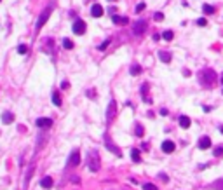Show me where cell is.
Here are the masks:
<instances>
[{
    "instance_id": "1",
    "label": "cell",
    "mask_w": 223,
    "mask_h": 190,
    "mask_svg": "<svg viewBox=\"0 0 223 190\" xmlns=\"http://www.w3.org/2000/svg\"><path fill=\"white\" fill-rule=\"evenodd\" d=\"M87 168L89 171L92 173H96L98 169H99V155H98V150H89V155H87Z\"/></svg>"
},
{
    "instance_id": "2",
    "label": "cell",
    "mask_w": 223,
    "mask_h": 190,
    "mask_svg": "<svg viewBox=\"0 0 223 190\" xmlns=\"http://www.w3.org/2000/svg\"><path fill=\"white\" fill-rule=\"evenodd\" d=\"M51 12H52V5H47V7L44 9V12L40 14V18H38V21H37V25H35V28L40 30L45 23H47V18L51 16Z\"/></svg>"
},
{
    "instance_id": "3",
    "label": "cell",
    "mask_w": 223,
    "mask_h": 190,
    "mask_svg": "<svg viewBox=\"0 0 223 190\" xmlns=\"http://www.w3.org/2000/svg\"><path fill=\"white\" fill-rule=\"evenodd\" d=\"M85 23L82 21V19H75L73 21V26H72V32L75 33V35H82V33H85Z\"/></svg>"
},
{
    "instance_id": "4",
    "label": "cell",
    "mask_w": 223,
    "mask_h": 190,
    "mask_svg": "<svg viewBox=\"0 0 223 190\" xmlns=\"http://www.w3.org/2000/svg\"><path fill=\"white\" fill-rule=\"evenodd\" d=\"M215 78H216V73L213 70H206V72H202V75H201V80L204 82L206 85H211L213 82H215Z\"/></svg>"
},
{
    "instance_id": "5",
    "label": "cell",
    "mask_w": 223,
    "mask_h": 190,
    "mask_svg": "<svg viewBox=\"0 0 223 190\" xmlns=\"http://www.w3.org/2000/svg\"><path fill=\"white\" fill-rule=\"evenodd\" d=\"M37 126L40 127V129H51L52 127V119L40 117V119H37Z\"/></svg>"
},
{
    "instance_id": "6",
    "label": "cell",
    "mask_w": 223,
    "mask_h": 190,
    "mask_svg": "<svg viewBox=\"0 0 223 190\" xmlns=\"http://www.w3.org/2000/svg\"><path fill=\"white\" fill-rule=\"evenodd\" d=\"M70 166H73V168H75V166H78V164H80V152H78V150H73V152H72V155H70Z\"/></svg>"
},
{
    "instance_id": "7",
    "label": "cell",
    "mask_w": 223,
    "mask_h": 190,
    "mask_svg": "<svg viewBox=\"0 0 223 190\" xmlns=\"http://www.w3.org/2000/svg\"><path fill=\"white\" fill-rule=\"evenodd\" d=\"M145 30H146V21H138V23H134V26H132L134 35H141Z\"/></svg>"
},
{
    "instance_id": "8",
    "label": "cell",
    "mask_w": 223,
    "mask_h": 190,
    "mask_svg": "<svg viewBox=\"0 0 223 190\" xmlns=\"http://www.w3.org/2000/svg\"><path fill=\"white\" fill-rule=\"evenodd\" d=\"M103 7L99 5V4H92V7H91V14H92V18H101L103 16Z\"/></svg>"
},
{
    "instance_id": "9",
    "label": "cell",
    "mask_w": 223,
    "mask_h": 190,
    "mask_svg": "<svg viewBox=\"0 0 223 190\" xmlns=\"http://www.w3.org/2000/svg\"><path fill=\"white\" fill-rule=\"evenodd\" d=\"M105 141H106V148H108L110 152H113V154L117 155V157H120V155H122V152H120V150H118V148L115 147L113 143H112V141H110V138H108V136H105Z\"/></svg>"
},
{
    "instance_id": "10",
    "label": "cell",
    "mask_w": 223,
    "mask_h": 190,
    "mask_svg": "<svg viewBox=\"0 0 223 190\" xmlns=\"http://www.w3.org/2000/svg\"><path fill=\"white\" fill-rule=\"evenodd\" d=\"M174 143L171 140H166L164 143H162V152H166V154H171V152H174Z\"/></svg>"
},
{
    "instance_id": "11",
    "label": "cell",
    "mask_w": 223,
    "mask_h": 190,
    "mask_svg": "<svg viewBox=\"0 0 223 190\" xmlns=\"http://www.w3.org/2000/svg\"><path fill=\"white\" fill-rule=\"evenodd\" d=\"M209 147H211V140H209L208 136H204V138L199 140V148H201V150H206V148H209Z\"/></svg>"
},
{
    "instance_id": "12",
    "label": "cell",
    "mask_w": 223,
    "mask_h": 190,
    "mask_svg": "<svg viewBox=\"0 0 223 190\" xmlns=\"http://www.w3.org/2000/svg\"><path fill=\"white\" fill-rule=\"evenodd\" d=\"M190 124H192L190 117H187V115H181V117H180V126L183 127V129H188V127H190Z\"/></svg>"
},
{
    "instance_id": "13",
    "label": "cell",
    "mask_w": 223,
    "mask_h": 190,
    "mask_svg": "<svg viewBox=\"0 0 223 190\" xmlns=\"http://www.w3.org/2000/svg\"><path fill=\"white\" fill-rule=\"evenodd\" d=\"M112 19H113V23L115 25H127V18H124V16H112Z\"/></svg>"
},
{
    "instance_id": "14",
    "label": "cell",
    "mask_w": 223,
    "mask_h": 190,
    "mask_svg": "<svg viewBox=\"0 0 223 190\" xmlns=\"http://www.w3.org/2000/svg\"><path fill=\"white\" fill-rule=\"evenodd\" d=\"M113 117H115V101L112 99V103L108 105V117H106V119H108V120H112Z\"/></svg>"
},
{
    "instance_id": "15",
    "label": "cell",
    "mask_w": 223,
    "mask_h": 190,
    "mask_svg": "<svg viewBox=\"0 0 223 190\" xmlns=\"http://www.w3.org/2000/svg\"><path fill=\"white\" fill-rule=\"evenodd\" d=\"M40 185L44 187V188H51V187H52V178H51V176H45V178H42Z\"/></svg>"
},
{
    "instance_id": "16",
    "label": "cell",
    "mask_w": 223,
    "mask_h": 190,
    "mask_svg": "<svg viewBox=\"0 0 223 190\" xmlns=\"http://www.w3.org/2000/svg\"><path fill=\"white\" fill-rule=\"evenodd\" d=\"M159 58H160V61H164V63H169V61H171V54L166 52V51H159Z\"/></svg>"
},
{
    "instance_id": "17",
    "label": "cell",
    "mask_w": 223,
    "mask_h": 190,
    "mask_svg": "<svg viewBox=\"0 0 223 190\" xmlns=\"http://www.w3.org/2000/svg\"><path fill=\"white\" fill-rule=\"evenodd\" d=\"M12 120H14V115H12V113L5 112L4 115H2V122H4V124H11Z\"/></svg>"
},
{
    "instance_id": "18",
    "label": "cell",
    "mask_w": 223,
    "mask_h": 190,
    "mask_svg": "<svg viewBox=\"0 0 223 190\" xmlns=\"http://www.w3.org/2000/svg\"><path fill=\"white\" fill-rule=\"evenodd\" d=\"M131 159H132V162H139V161H141L138 148H132V150H131Z\"/></svg>"
},
{
    "instance_id": "19",
    "label": "cell",
    "mask_w": 223,
    "mask_h": 190,
    "mask_svg": "<svg viewBox=\"0 0 223 190\" xmlns=\"http://www.w3.org/2000/svg\"><path fill=\"white\" fill-rule=\"evenodd\" d=\"M139 73H141V66L138 63H134L131 66V75H139Z\"/></svg>"
},
{
    "instance_id": "20",
    "label": "cell",
    "mask_w": 223,
    "mask_h": 190,
    "mask_svg": "<svg viewBox=\"0 0 223 190\" xmlns=\"http://www.w3.org/2000/svg\"><path fill=\"white\" fill-rule=\"evenodd\" d=\"M202 11H204V14H213V12H215V7L209 5V4H204V5H202Z\"/></svg>"
},
{
    "instance_id": "21",
    "label": "cell",
    "mask_w": 223,
    "mask_h": 190,
    "mask_svg": "<svg viewBox=\"0 0 223 190\" xmlns=\"http://www.w3.org/2000/svg\"><path fill=\"white\" fill-rule=\"evenodd\" d=\"M173 32H171V30H166V32H164V33H162V38H164V40H173Z\"/></svg>"
},
{
    "instance_id": "22",
    "label": "cell",
    "mask_w": 223,
    "mask_h": 190,
    "mask_svg": "<svg viewBox=\"0 0 223 190\" xmlns=\"http://www.w3.org/2000/svg\"><path fill=\"white\" fill-rule=\"evenodd\" d=\"M52 103H54L56 106H61V98H59V94H58V92L52 94Z\"/></svg>"
},
{
    "instance_id": "23",
    "label": "cell",
    "mask_w": 223,
    "mask_h": 190,
    "mask_svg": "<svg viewBox=\"0 0 223 190\" xmlns=\"http://www.w3.org/2000/svg\"><path fill=\"white\" fill-rule=\"evenodd\" d=\"M63 47H65V49H73V42H72L70 38H65V40H63Z\"/></svg>"
},
{
    "instance_id": "24",
    "label": "cell",
    "mask_w": 223,
    "mask_h": 190,
    "mask_svg": "<svg viewBox=\"0 0 223 190\" xmlns=\"http://www.w3.org/2000/svg\"><path fill=\"white\" fill-rule=\"evenodd\" d=\"M143 190H157V187L152 185V183H145V185H143Z\"/></svg>"
},
{
    "instance_id": "25",
    "label": "cell",
    "mask_w": 223,
    "mask_h": 190,
    "mask_svg": "<svg viewBox=\"0 0 223 190\" xmlns=\"http://www.w3.org/2000/svg\"><path fill=\"white\" fill-rule=\"evenodd\" d=\"M134 11H136V12H138V14H139L141 11H145V4H143V2H139L138 5H136V9H134Z\"/></svg>"
},
{
    "instance_id": "26",
    "label": "cell",
    "mask_w": 223,
    "mask_h": 190,
    "mask_svg": "<svg viewBox=\"0 0 223 190\" xmlns=\"http://www.w3.org/2000/svg\"><path fill=\"white\" fill-rule=\"evenodd\" d=\"M153 19H155V21H162V19H164V14H162V12H155V14H153Z\"/></svg>"
},
{
    "instance_id": "27",
    "label": "cell",
    "mask_w": 223,
    "mask_h": 190,
    "mask_svg": "<svg viewBox=\"0 0 223 190\" xmlns=\"http://www.w3.org/2000/svg\"><path fill=\"white\" fill-rule=\"evenodd\" d=\"M18 52H19V54H26L28 47H26V45H19V47H18Z\"/></svg>"
},
{
    "instance_id": "28",
    "label": "cell",
    "mask_w": 223,
    "mask_h": 190,
    "mask_svg": "<svg viewBox=\"0 0 223 190\" xmlns=\"http://www.w3.org/2000/svg\"><path fill=\"white\" fill-rule=\"evenodd\" d=\"M197 25H199V26H206V25H208V21H206L204 18H201V19H197Z\"/></svg>"
},
{
    "instance_id": "29",
    "label": "cell",
    "mask_w": 223,
    "mask_h": 190,
    "mask_svg": "<svg viewBox=\"0 0 223 190\" xmlns=\"http://www.w3.org/2000/svg\"><path fill=\"white\" fill-rule=\"evenodd\" d=\"M108 44H110V40H105V42L101 44V45H99V51H105L106 47H108Z\"/></svg>"
},
{
    "instance_id": "30",
    "label": "cell",
    "mask_w": 223,
    "mask_h": 190,
    "mask_svg": "<svg viewBox=\"0 0 223 190\" xmlns=\"http://www.w3.org/2000/svg\"><path fill=\"white\" fill-rule=\"evenodd\" d=\"M136 134H138V136H143V127L141 126H136Z\"/></svg>"
},
{
    "instance_id": "31",
    "label": "cell",
    "mask_w": 223,
    "mask_h": 190,
    "mask_svg": "<svg viewBox=\"0 0 223 190\" xmlns=\"http://www.w3.org/2000/svg\"><path fill=\"white\" fill-rule=\"evenodd\" d=\"M215 155H218V157H220V155H223V148H221V147H218V148L215 150Z\"/></svg>"
},
{
    "instance_id": "32",
    "label": "cell",
    "mask_w": 223,
    "mask_h": 190,
    "mask_svg": "<svg viewBox=\"0 0 223 190\" xmlns=\"http://www.w3.org/2000/svg\"><path fill=\"white\" fill-rule=\"evenodd\" d=\"M68 82H66V80H65V82H63V84H61V87H63V89H68Z\"/></svg>"
}]
</instances>
